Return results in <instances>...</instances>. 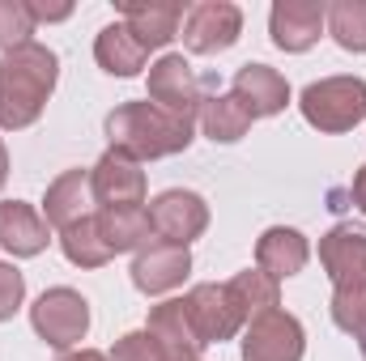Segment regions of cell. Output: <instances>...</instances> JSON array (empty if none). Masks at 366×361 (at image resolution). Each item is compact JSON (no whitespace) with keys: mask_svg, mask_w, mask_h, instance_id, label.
Wrapping results in <instances>:
<instances>
[{"mask_svg":"<svg viewBox=\"0 0 366 361\" xmlns=\"http://www.w3.org/2000/svg\"><path fill=\"white\" fill-rule=\"evenodd\" d=\"M230 93L243 102V111L252 115V123L256 119H269V115H281L285 111V102H290V81L269 68V64H243L239 73H234V81H230Z\"/></svg>","mask_w":366,"mask_h":361,"instance_id":"9a60e30c","label":"cell"},{"mask_svg":"<svg viewBox=\"0 0 366 361\" xmlns=\"http://www.w3.org/2000/svg\"><path fill=\"white\" fill-rule=\"evenodd\" d=\"M94 60H98V68L111 73V77H137V73L149 64V51L137 43V34H132L124 21H111V26H102L98 39H94Z\"/></svg>","mask_w":366,"mask_h":361,"instance_id":"ffe728a7","label":"cell"},{"mask_svg":"<svg viewBox=\"0 0 366 361\" xmlns=\"http://www.w3.org/2000/svg\"><path fill=\"white\" fill-rule=\"evenodd\" d=\"M149 102H154L158 111L175 115V119L196 123L200 102H204V81L192 73V64H187L183 56L167 51L158 64H149Z\"/></svg>","mask_w":366,"mask_h":361,"instance_id":"5b68a950","label":"cell"},{"mask_svg":"<svg viewBox=\"0 0 366 361\" xmlns=\"http://www.w3.org/2000/svg\"><path fill=\"white\" fill-rule=\"evenodd\" d=\"M111 361H167V353H162V345L141 327V332H128V336L115 340Z\"/></svg>","mask_w":366,"mask_h":361,"instance_id":"83f0119b","label":"cell"},{"mask_svg":"<svg viewBox=\"0 0 366 361\" xmlns=\"http://www.w3.org/2000/svg\"><path fill=\"white\" fill-rule=\"evenodd\" d=\"M196 123L204 128V136H209L213 145H234V141H243V136H247L252 115L243 111V102H239L234 93H209V98L200 102Z\"/></svg>","mask_w":366,"mask_h":361,"instance_id":"7402d4cb","label":"cell"},{"mask_svg":"<svg viewBox=\"0 0 366 361\" xmlns=\"http://www.w3.org/2000/svg\"><path fill=\"white\" fill-rule=\"evenodd\" d=\"M302 323L281 306L243 327V361H302Z\"/></svg>","mask_w":366,"mask_h":361,"instance_id":"52a82bcc","label":"cell"},{"mask_svg":"<svg viewBox=\"0 0 366 361\" xmlns=\"http://www.w3.org/2000/svg\"><path fill=\"white\" fill-rule=\"evenodd\" d=\"M311 260V243L294 230V225H273L256 238V268L269 272L273 280H290L307 268Z\"/></svg>","mask_w":366,"mask_h":361,"instance_id":"e0dca14e","label":"cell"},{"mask_svg":"<svg viewBox=\"0 0 366 361\" xmlns=\"http://www.w3.org/2000/svg\"><path fill=\"white\" fill-rule=\"evenodd\" d=\"M9 179V149H4V141H0V187Z\"/></svg>","mask_w":366,"mask_h":361,"instance_id":"d6a6232c","label":"cell"},{"mask_svg":"<svg viewBox=\"0 0 366 361\" xmlns=\"http://www.w3.org/2000/svg\"><path fill=\"white\" fill-rule=\"evenodd\" d=\"M243 34V9L230 0H204L196 9H187L183 17V47L192 56H217L230 51Z\"/></svg>","mask_w":366,"mask_h":361,"instance_id":"8992f818","label":"cell"},{"mask_svg":"<svg viewBox=\"0 0 366 361\" xmlns=\"http://www.w3.org/2000/svg\"><path fill=\"white\" fill-rule=\"evenodd\" d=\"M145 332L162 345L167 361H192V357H200V349H204L200 336H196V327H192V319H187L183 298H167V302L149 306V323H145Z\"/></svg>","mask_w":366,"mask_h":361,"instance_id":"2e32d148","label":"cell"},{"mask_svg":"<svg viewBox=\"0 0 366 361\" xmlns=\"http://www.w3.org/2000/svg\"><path fill=\"white\" fill-rule=\"evenodd\" d=\"M192 361H200V357H192Z\"/></svg>","mask_w":366,"mask_h":361,"instance_id":"e575fe53","label":"cell"},{"mask_svg":"<svg viewBox=\"0 0 366 361\" xmlns=\"http://www.w3.org/2000/svg\"><path fill=\"white\" fill-rule=\"evenodd\" d=\"M56 361H111V357L98 353V349H69V353H60Z\"/></svg>","mask_w":366,"mask_h":361,"instance_id":"1f68e13d","label":"cell"},{"mask_svg":"<svg viewBox=\"0 0 366 361\" xmlns=\"http://www.w3.org/2000/svg\"><path fill=\"white\" fill-rule=\"evenodd\" d=\"M183 306H187V319H192L200 345H222L239 327H247V319H243V310H239V302L230 298L226 285H213V280L209 285H196L183 298Z\"/></svg>","mask_w":366,"mask_h":361,"instance_id":"9c48e42d","label":"cell"},{"mask_svg":"<svg viewBox=\"0 0 366 361\" xmlns=\"http://www.w3.org/2000/svg\"><path fill=\"white\" fill-rule=\"evenodd\" d=\"M187 272H192V251H187V247H175V243L154 238V243L141 247L137 260H132V285H137L141 293L158 298V293L179 289L183 280H187Z\"/></svg>","mask_w":366,"mask_h":361,"instance_id":"7c38bea8","label":"cell"},{"mask_svg":"<svg viewBox=\"0 0 366 361\" xmlns=\"http://www.w3.org/2000/svg\"><path fill=\"white\" fill-rule=\"evenodd\" d=\"M102 132H107L111 153H124V158H132V162H154V158L183 153V149L192 145L196 123L158 111V106L145 98V102H124V106H115V111L107 115Z\"/></svg>","mask_w":366,"mask_h":361,"instance_id":"7a4b0ae2","label":"cell"},{"mask_svg":"<svg viewBox=\"0 0 366 361\" xmlns=\"http://www.w3.org/2000/svg\"><path fill=\"white\" fill-rule=\"evenodd\" d=\"M332 323L345 336L362 340L366 336V289H337L332 293Z\"/></svg>","mask_w":366,"mask_h":361,"instance_id":"4316f807","label":"cell"},{"mask_svg":"<svg viewBox=\"0 0 366 361\" xmlns=\"http://www.w3.org/2000/svg\"><path fill=\"white\" fill-rule=\"evenodd\" d=\"M60 81V60L51 47L43 43H26L0 56V128L4 132H21L30 128L47 98Z\"/></svg>","mask_w":366,"mask_h":361,"instance_id":"6da1fadb","label":"cell"},{"mask_svg":"<svg viewBox=\"0 0 366 361\" xmlns=\"http://www.w3.org/2000/svg\"><path fill=\"white\" fill-rule=\"evenodd\" d=\"M149 221H154V234L162 243L187 247L192 238H200L209 230V204H204V195H196L187 187H171V191L154 195Z\"/></svg>","mask_w":366,"mask_h":361,"instance_id":"ba28073f","label":"cell"},{"mask_svg":"<svg viewBox=\"0 0 366 361\" xmlns=\"http://www.w3.org/2000/svg\"><path fill=\"white\" fill-rule=\"evenodd\" d=\"M47 243H51V225L34 204H26V200L0 204V247L13 260H34L47 251Z\"/></svg>","mask_w":366,"mask_h":361,"instance_id":"5bb4252c","label":"cell"},{"mask_svg":"<svg viewBox=\"0 0 366 361\" xmlns=\"http://www.w3.org/2000/svg\"><path fill=\"white\" fill-rule=\"evenodd\" d=\"M328 26V9L320 0H277L269 13V34L281 51H307L320 43Z\"/></svg>","mask_w":366,"mask_h":361,"instance_id":"4fadbf2b","label":"cell"},{"mask_svg":"<svg viewBox=\"0 0 366 361\" xmlns=\"http://www.w3.org/2000/svg\"><path fill=\"white\" fill-rule=\"evenodd\" d=\"M115 9H119L124 26L137 34V43H141L145 51L167 47V43L179 34V21L187 17L183 4H141V0H119Z\"/></svg>","mask_w":366,"mask_h":361,"instance_id":"ac0fdd59","label":"cell"},{"mask_svg":"<svg viewBox=\"0 0 366 361\" xmlns=\"http://www.w3.org/2000/svg\"><path fill=\"white\" fill-rule=\"evenodd\" d=\"M328 34L345 51H366V0H337V4H328Z\"/></svg>","mask_w":366,"mask_h":361,"instance_id":"d4e9b609","label":"cell"},{"mask_svg":"<svg viewBox=\"0 0 366 361\" xmlns=\"http://www.w3.org/2000/svg\"><path fill=\"white\" fill-rule=\"evenodd\" d=\"M60 251H64V260L77 264V268H102V264L111 260V247H107V238H102L94 213L81 217L77 225L60 230Z\"/></svg>","mask_w":366,"mask_h":361,"instance_id":"cb8c5ba5","label":"cell"},{"mask_svg":"<svg viewBox=\"0 0 366 361\" xmlns=\"http://www.w3.org/2000/svg\"><path fill=\"white\" fill-rule=\"evenodd\" d=\"M358 345H362V357H366V336H362V340H358Z\"/></svg>","mask_w":366,"mask_h":361,"instance_id":"836d02e7","label":"cell"},{"mask_svg":"<svg viewBox=\"0 0 366 361\" xmlns=\"http://www.w3.org/2000/svg\"><path fill=\"white\" fill-rule=\"evenodd\" d=\"M26 4H30L34 26H39V21H64V17L73 13V4H43V0H26Z\"/></svg>","mask_w":366,"mask_h":361,"instance_id":"f546056e","label":"cell"},{"mask_svg":"<svg viewBox=\"0 0 366 361\" xmlns=\"http://www.w3.org/2000/svg\"><path fill=\"white\" fill-rule=\"evenodd\" d=\"M21 302H26V276L13 268V264L0 260V323L13 319Z\"/></svg>","mask_w":366,"mask_h":361,"instance_id":"f1b7e54d","label":"cell"},{"mask_svg":"<svg viewBox=\"0 0 366 361\" xmlns=\"http://www.w3.org/2000/svg\"><path fill=\"white\" fill-rule=\"evenodd\" d=\"M90 208H94L90 171H64L60 179L47 187V195H43V217H47V225H56V230L77 225L81 217H90Z\"/></svg>","mask_w":366,"mask_h":361,"instance_id":"d6986e66","label":"cell"},{"mask_svg":"<svg viewBox=\"0 0 366 361\" xmlns=\"http://www.w3.org/2000/svg\"><path fill=\"white\" fill-rule=\"evenodd\" d=\"M34 17H30V4L26 0H0V56L13 51V47H26L34 43Z\"/></svg>","mask_w":366,"mask_h":361,"instance_id":"484cf974","label":"cell"},{"mask_svg":"<svg viewBox=\"0 0 366 361\" xmlns=\"http://www.w3.org/2000/svg\"><path fill=\"white\" fill-rule=\"evenodd\" d=\"M320 264L337 289H366V230L362 225H332L320 238Z\"/></svg>","mask_w":366,"mask_h":361,"instance_id":"30bf717a","label":"cell"},{"mask_svg":"<svg viewBox=\"0 0 366 361\" xmlns=\"http://www.w3.org/2000/svg\"><path fill=\"white\" fill-rule=\"evenodd\" d=\"M90 187L98 208H137V204H145V171H141V162H132L124 153H111V149L94 162Z\"/></svg>","mask_w":366,"mask_h":361,"instance_id":"8fae6325","label":"cell"},{"mask_svg":"<svg viewBox=\"0 0 366 361\" xmlns=\"http://www.w3.org/2000/svg\"><path fill=\"white\" fill-rule=\"evenodd\" d=\"M94 217H98V230H102L111 255H119V251H141V247H149V243L158 238L145 204H137V208H98Z\"/></svg>","mask_w":366,"mask_h":361,"instance_id":"44dd1931","label":"cell"},{"mask_svg":"<svg viewBox=\"0 0 366 361\" xmlns=\"http://www.w3.org/2000/svg\"><path fill=\"white\" fill-rule=\"evenodd\" d=\"M350 200H354V208L366 213V162L354 171V183H350Z\"/></svg>","mask_w":366,"mask_h":361,"instance_id":"4dcf8cb0","label":"cell"},{"mask_svg":"<svg viewBox=\"0 0 366 361\" xmlns=\"http://www.w3.org/2000/svg\"><path fill=\"white\" fill-rule=\"evenodd\" d=\"M30 323H34L39 340H47L51 349L69 353V349L81 345L86 332H90V302H86L77 289L56 285V289H47V293L30 306Z\"/></svg>","mask_w":366,"mask_h":361,"instance_id":"277c9868","label":"cell"},{"mask_svg":"<svg viewBox=\"0 0 366 361\" xmlns=\"http://www.w3.org/2000/svg\"><path fill=\"white\" fill-rule=\"evenodd\" d=\"M298 111L320 132H350L354 123L366 119V81L362 77H324V81H311L302 90V98H298Z\"/></svg>","mask_w":366,"mask_h":361,"instance_id":"3957f363","label":"cell"},{"mask_svg":"<svg viewBox=\"0 0 366 361\" xmlns=\"http://www.w3.org/2000/svg\"><path fill=\"white\" fill-rule=\"evenodd\" d=\"M226 289L239 302V310H243L247 323L260 319V315H269V310H277V302H281V280H273L269 272H260V268H247V272H239V276H230Z\"/></svg>","mask_w":366,"mask_h":361,"instance_id":"603a6c76","label":"cell"}]
</instances>
